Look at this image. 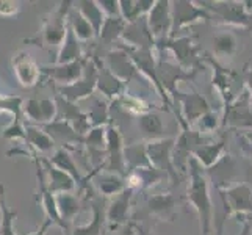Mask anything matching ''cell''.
<instances>
[{"instance_id": "obj_18", "label": "cell", "mask_w": 252, "mask_h": 235, "mask_svg": "<svg viewBox=\"0 0 252 235\" xmlns=\"http://www.w3.org/2000/svg\"><path fill=\"white\" fill-rule=\"evenodd\" d=\"M124 41H127L128 47L133 49H154L157 47L155 38L152 36V33L147 25V17H141L132 24H127V27L123 33Z\"/></svg>"}, {"instance_id": "obj_47", "label": "cell", "mask_w": 252, "mask_h": 235, "mask_svg": "<svg viewBox=\"0 0 252 235\" xmlns=\"http://www.w3.org/2000/svg\"><path fill=\"white\" fill-rule=\"evenodd\" d=\"M19 3L17 2H0V16H5V17H11L14 14L19 13Z\"/></svg>"}, {"instance_id": "obj_13", "label": "cell", "mask_w": 252, "mask_h": 235, "mask_svg": "<svg viewBox=\"0 0 252 235\" xmlns=\"http://www.w3.org/2000/svg\"><path fill=\"white\" fill-rule=\"evenodd\" d=\"M172 98H177L182 103V121H184V127L189 129L191 124L197 123L204 115L210 111V105H208L207 99L197 91H193L189 94H184L177 91ZM184 129V130H185Z\"/></svg>"}, {"instance_id": "obj_6", "label": "cell", "mask_w": 252, "mask_h": 235, "mask_svg": "<svg viewBox=\"0 0 252 235\" xmlns=\"http://www.w3.org/2000/svg\"><path fill=\"white\" fill-rule=\"evenodd\" d=\"M222 129H238L241 132L252 130V101L248 90L243 91L230 105L224 107V116L221 118Z\"/></svg>"}, {"instance_id": "obj_22", "label": "cell", "mask_w": 252, "mask_h": 235, "mask_svg": "<svg viewBox=\"0 0 252 235\" xmlns=\"http://www.w3.org/2000/svg\"><path fill=\"white\" fill-rule=\"evenodd\" d=\"M36 163V177H38V187H39V196H41V205L44 208L46 216L49 220L54 221V224H58L60 228L67 231V224L62 220L58 212V204H57V196L49 190V187L44 182V176H42V168L39 167V162L34 159Z\"/></svg>"}, {"instance_id": "obj_42", "label": "cell", "mask_w": 252, "mask_h": 235, "mask_svg": "<svg viewBox=\"0 0 252 235\" xmlns=\"http://www.w3.org/2000/svg\"><path fill=\"white\" fill-rule=\"evenodd\" d=\"M121 108H123L124 111H128V113H132V115H138V116H141L144 115V113H149V105L140 98H136V96H132V94H128L126 93L123 98H119L116 101Z\"/></svg>"}, {"instance_id": "obj_23", "label": "cell", "mask_w": 252, "mask_h": 235, "mask_svg": "<svg viewBox=\"0 0 252 235\" xmlns=\"http://www.w3.org/2000/svg\"><path fill=\"white\" fill-rule=\"evenodd\" d=\"M99 66V78H97V90L105 96V98L111 101H118L119 98L127 93V83L123 82L121 78H118L113 74L108 67H103L102 63L97 60Z\"/></svg>"}, {"instance_id": "obj_29", "label": "cell", "mask_w": 252, "mask_h": 235, "mask_svg": "<svg viewBox=\"0 0 252 235\" xmlns=\"http://www.w3.org/2000/svg\"><path fill=\"white\" fill-rule=\"evenodd\" d=\"M95 185H97L100 195L115 198L121 191H124L127 188V179L123 176H118V174L103 171L95 174Z\"/></svg>"}, {"instance_id": "obj_34", "label": "cell", "mask_w": 252, "mask_h": 235, "mask_svg": "<svg viewBox=\"0 0 252 235\" xmlns=\"http://www.w3.org/2000/svg\"><path fill=\"white\" fill-rule=\"evenodd\" d=\"M138 127L144 134V136L149 138L151 141L161 140L164 132V124L160 119V116L155 111L144 113V115L138 116Z\"/></svg>"}, {"instance_id": "obj_15", "label": "cell", "mask_w": 252, "mask_h": 235, "mask_svg": "<svg viewBox=\"0 0 252 235\" xmlns=\"http://www.w3.org/2000/svg\"><path fill=\"white\" fill-rule=\"evenodd\" d=\"M57 102L52 99H29L22 103V115L33 124H50L57 119Z\"/></svg>"}, {"instance_id": "obj_36", "label": "cell", "mask_w": 252, "mask_h": 235, "mask_svg": "<svg viewBox=\"0 0 252 235\" xmlns=\"http://www.w3.org/2000/svg\"><path fill=\"white\" fill-rule=\"evenodd\" d=\"M93 220L85 226H77L69 235H102L103 223H105V212L99 201L93 202Z\"/></svg>"}, {"instance_id": "obj_43", "label": "cell", "mask_w": 252, "mask_h": 235, "mask_svg": "<svg viewBox=\"0 0 252 235\" xmlns=\"http://www.w3.org/2000/svg\"><path fill=\"white\" fill-rule=\"evenodd\" d=\"M88 116H90V123L93 127H100V126H105L107 123H110L107 103L102 101H95L91 111L88 113Z\"/></svg>"}, {"instance_id": "obj_31", "label": "cell", "mask_w": 252, "mask_h": 235, "mask_svg": "<svg viewBox=\"0 0 252 235\" xmlns=\"http://www.w3.org/2000/svg\"><path fill=\"white\" fill-rule=\"evenodd\" d=\"M177 202L179 198L169 193H160L147 199V210H149L151 215L161 216V218H171Z\"/></svg>"}, {"instance_id": "obj_4", "label": "cell", "mask_w": 252, "mask_h": 235, "mask_svg": "<svg viewBox=\"0 0 252 235\" xmlns=\"http://www.w3.org/2000/svg\"><path fill=\"white\" fill-rule=\"evenodd\" d=\"M72 2H62L60 6H57L54 11L49 14V17L44 21L41 30V36L39 42L42 44H49V46H62L63 41L66 38L67 33V16L71 11Z\"/></svg>"}, {"instance_id": "obj_41", "label": "cell", "mask_w": 252, "mask_h": 235, "mask_svg": "<svg viewBox=\"0 0 252 235\" xmlns=\"http://www.w3.org/2000/svg\"><path fill=\"white\" fill-rule=\"evenodd\" d=\"M213 46L215 54L218 57H232L238 49V41L233 33L225 32L213 38Z\"/></svg>"}, {"instance_id": "obj_2", "label": "cell", "mask_w": 252, "mask_h": 235, "mask_svg": "<svg viewBox=\"0 0 252 235\" xmlns=\"http://www.w3.org/2000/svg\"><path fill=\"white\" fill-rule=\"evenodd\" d=\"M212 19L221 25H233L252 32V11L248 2H202Z\"/></svg>"}, {"instance_id": "obj_19", "label": "cell", "mask_w": 252, "mask_h": 235, "mask_svg": "<svg viewBox=\"0 0 252 235\" xmlns=\"http://www.w3.org/2000/svg\"><path fill=\"white\" fill-rule=\"evenodd\" d=\"M13 67L17 80L25 88L34 86L39 82L41 77V67L33 62L27 52H17L13 58Z\"/></svg>"}, {"instance_id": "obj_3", "label": "cell", "mask_w": 252, "mask_h": 235, "mask_svg": "<svg viewBox=\"0 0 252 235\" xmlns=\"http://www.w3.org/2000/svg\"><path fill=\"white\" fill-rule=\"evenodd\" d=\"M157 47L160 50L168 49L171 50L177 60V65L184 67L185 71L197 72L201 69L202 57H199V47L193 42L191 36L184 38H168L157 42Z\"/></svg>"}, {"instance_id": "obj_24", "label": "cell", "mask_w": 252, "mask_h": 235, "mask_svg": "<svg viewBox=\"0 0 252 235\" xmlns=\"http://www.w3.org/2000/svg\"><path fill=\"white\" fill-rule=\"evenodd\" d=\"M108 69L123 82L128 83L136 74V66L123 49L113 50L108 54Z\"/></svg>"}, {"instance_id": "obj_16", "label": "cell", "mask_w": 252, "mask_h": 235, "mask_svg": "<svg viewBox=\"0 0 252 235\" xmlns=\"http://www.w3.org/2000/svg\"><path fill=\"white\" fill-rule=\"evenodd\" d=\"M42 130L55 141V144L62 146L63 149L69 151V149H74L75 146L85 144V136L77 134L71 124H67L66 121L60 118L52 121L50 124L42 126Z\"/></svg>"}, {"instance_id": "obj_46", "label": "cell", "mask_w": 252, "mask_h": 235, "mask_svg": "<svg viewBox=\"0 0 252 235\" xmlns=\"http://www.w3.org/2000/svg\"><path fill=\"white\" fill-rule=\"evenodd\" d=\"M105 17H121V6L116 0H102L97 2Z\"/></svg>"}, {"instance_id": "obj_44", "label": "cell", "mask_w": 252, "mask_h": 235, "mask_svg": "<svg viewBox=\"0 0 252 235\" xmlns=\"http://www.w3.org/2000/svg\"><path fill=\"white\" fill-rule=\"evenodd\" d=\"M0 111H8L14 116V121H22V99L0 94Z\"/></svg>"}, {"instance_id": "obj_49", "label": "cell", "mask_w": 252, "mask_h": 235, "mask_svg": "<svg viewBox=\"0 0 252 235\" xmlns=\"http://www.w3.org/2000/svg\"><path fill=\"white\" fill-rule=\"evenodd\" d=\"M237 136H238V141H240V146H241V151L245 152L249 157V159L252 160V144L241 134H237Z\"/></svg>"}, {"instance_id": "obj_30", "label": "cell", "mask_w": 252, "mask_h": 235, "mask_svg": "<svg viewBox=\"0 0 252 235\" xmlns=\"http://www.w3.org/2000/svg\"><path fill=\"white\" fill-rule=\"evenodd\" d=\"M77 11H79L86 21L91 24V27L94 29V33L95 36H99L100 34V30L103 27V22H105V14L100 10V6L97 2H94V0H82V2H77L74 3Z\"/></svg>"}, {"instance_id": "obj_54", "label": "cell", "mask_w": 252, "mask_h": 235, "mask_svg": "<svg viewBox=\"0 0 252 235\" xmlns=\"http://www.w3.org/2000/svg\"><path fill=\"white\" fill-rule=\"evenodd\" d=\"M0 223H2V210H0Z\"/></svg>"}, {"instance_id": "obj_37", "label": "cell", "mask_w": 252, "mask_h": 235, "mask_svg": "<svg viewBox=\"0 0 252 235\" xmlns=\"http://www.w3.org/2000/svg\"><path fill=\"white\" fill-rule=\"evenodd\" d=\"M67 22H69V27L72 29V32L75 33V36L79 38V41H90L95 36L94 29L91 27V24L85 19V17L77 11V8L72 6L71 11H69L67 16Z\"/></svg>"}, {"instance_id": "obj_25", "label": "cell", "mask_w": 252, "mask_h": 235, "mask_svg": "<svg viewBox=\"0 0 252 235\" xmlns=\"http://www.w3.org/2000/svg\"><path fill=\"white\" fill-rule=\"evenodd\" d=\"M42 163H44L46 171L49 174V190L54 195H63V193H72L77 182L69 176L67 172L58 169L55 165H52L50 160L42 159Z\"/></svg>"}, {"instance_id": "obj_14", "label": "cell", "mask_w": 252, "mask_h": 235, "mask_svg": "<svg viewBox=\"0 0 252 235\" xmlns=\"http://www.w3.org/2000/svg\"><path fill=\"white\" fill-rule=\"evenodd\" d=\"M132 198H133V190L127 187L124 191H121L119 195H116L111 199V202L108 204L105 212V221L108 223L111 231H116L127 224Z\"/></svg>"}, {"instance_id": "obj_51", "label": "cell", "mask_w": 252, "mask_h": 235, "mask_svg": "<svg viewBox=\"0 0 252 235\" xmlns=\"http://www.w3.org/2000/svg\"><path fill=\"white\" fill-rule=\"evenodd\" d=\"M238 220L243 223V229H241L240 235H252V223L246 221L245 216H238Z\"/></svg>"}, {"instance_id": "obj_52", "label": "cell", "mask_w": 252, "mask_h": 235, "mask_svg": "<svg viewBox=\"0 0 252 235\" xmlns=\"http://www.w3.org/2000/svg\"><path fill=\"white\" fill-rule=\"evenodd\" d=\"M135 234L136 235H151V232L146 228H143V226H135Z\"/></svg>"}, {"instance_id": "obj_32", "label": "cell", "mask_w": 252, "mask_h": 235, "mask_svg": "<svg viewBox=\"0 0 252 235\" xmlns=\"http://www.w3.org/2000/svg\"><path fill=\"white\" fill-rule=\"evenodd\" d=\"M154 5H155L154 0H149V2H144V0H136V2H133V0H121L119 2L121 17H123L127 24H132L149 14Z\"/></svg>"}, {"instance_id": "obj_53", "label": "cell", "mask_w": 252, "mask_h": 235, "mask_svg": "<svg viewBox=\"0 0 252 235\" xmlns=\"http://www.w3.org/2000/svg\"><path fill=\"white\" fill-rule=\"evenodd\" d=\"M241 135L246 138V140L252 144V130H245V132H241Z\"/></svg>"}, {"instance_id": "obj_48", "label": "cell", "mask_w": 252, "mask_h": 235, "mask_svg": "<svg viewBox=\"0 0 252 235\" xmlns=\"http://www.w3.org/2000/svg\"><path fill=\"white\" fill-rule=\"evenodd\" d=\"M241 78H243V83L246 86V90L251 94V101H252V60H249V62L245 65V67H243Z\"/></svg>"}, {"instance_id": "obj_10", "label": "cell", "mask_w": 252, "mask_h": 235, "mask_svg": "<svg viewBox=\"0 0 252 235\" xmlns=\"http://www.w3.org/2000/svg\"><path fill=\"white\" fill-rule=\"evenodd\" d=\"M126 146L123 141V135H121L119 129L113 124H108L107 127V162L105 169L107 172L118 174L127 179V165H126Z\"/></svg>"}, {"instance_id": "obj_50", "label": "cell", "mask_w": 252, "mask_h": 235, "mask_svg": "<svg viewBox=\"0 0 252 235\" xmlns=\"http://www.w3.org/2000/svg\"><path fill=\"white\" fill-rule=\"evenodd\" d=\"M52 224H54V221L49 220L47 216H46V220L42 221L41 228H38V231H36V232H33V234H30V235H46V232L49 231V228H50Z\"/></svg>"}, {"instance_id": "obj_35", "label": "cell", "mask_w": 252, "mask_h": 235, "mask_svg": "<svg viewBox=\"0 0 252 235\" xmlns=\"http://www.w3.org/2000/svg\"><path fill=\"white\" fill-rule=\"evenodd\" d=\"M52 165H55L58 169H62L64 172H67L69 176H71L77 184H82L83 182V176L77 167V163L74 160V157L71 155L67 149H63V147H60V149L54 154V157L50 159Z\"/></svg>"}, {"instance_id": "obj_38", "label": "cell", "mask_w": 252, "mask_h": 235, "mask_svg": "<svg viewBox=\"0 0 252 235\" xmlns=\"http://www.w3.org/2000/svg\"><path fill=\"white\" fill-rule=\"evenodd\" d=\"M57 204H58V212L62 220L67 224L69 221L74 220V216H77L82 210V204L79 201V198L74 196L72 193H63L57 196Z\"/></svg>"}, {"instance_id": "obj_40", "label": "cell", "mask_w": 252, "mask_h": 235, "mask_svg": "<svg viewBox=\"0 0 252 235\" xmlns=\"http://www.w3.org/2000/svg\"><path fill=\"white\" fill-rule=\"evenodd\" d=\"M0 210H2V223H0V235H17L14 229L16 210H10L5 199V187L0 185Z\"/></svg>"}, {"instance_id": "obj_39", "label": "cell", "mask_w": 252, "mask_h": 235, "mask_svg": "<svg viewBox=\"0 0 252 235\" xmlns=\"http://www.w3.org/2000/svg\"><path fill=\"white\" fill-rule=\"evenodd\" d=\"M127 27V22L123 17H107L103 22V27L100 30L99 38L105 42V44H113L119 38H123V33Z\"/></svg>"}, {"instance_id": "obj_7", "label": "cell", "mask_w": 252, "mask_h": 235, "mask_svg": "<svg viewBox=\"0 0 252 235\" xmlns=\"http://www.w3.org/2000/svg\"><path fill=\"white\" fill-rule=\"evenodd\" d=\"M174 146H176V138H161V140L146 143V149L152 168L158 169L160 172L166 174L174 182H177V169L172 162Z\"/></svg>"}, {"instance_id": "obj_45", "label": "cell", "mask_w": 252, "mask_h": 235, "mask_svg": "<svg viewBox=\"0 0 252 235\" xmlns=\"http://www.w3.org/2000/svg\"><path fill=\"white\" fill-rule=\"evenodd\" d=\"M197 123H199V127H201V130H199V132L207 135V134L213 132V130L218 127V124L221 123V119H220L218 115H216V113H213L210 110V111L207 113V115H204L201 119H199Z\"/></svg>"}, {"instance_id": "obj_11", "label": "cell", "mask_w": 252, "mask_h": 235, "mask_svg": "<svg viewBox=\"0 0 252 235\" xmlns=\"http://www.w3.org/2000/svg\"><path fill=\"white\" fill-rule=\"evenodd\" d=\"M204 55H205L204 57L205 62L213 67V86L216 88V91L220 93L224 107H227L238 98V94L233 91V83L237 82V78L241 74L232 71V69L224 67L222 65L216 62L212 55H208V54H204Z\"/></svg>"}, {"instance_id": "obj_12", "label": "cell", "mask_w": 252, "mask_h": 235, "mask_svg": "<svg viewBox=\"0 0 252 235\" xmlns=\"http://www.w3.org/2000/svg\"><path fill=\"white\" fill-rule=\"evenodd\" d=\"M147 17V25L155 38V42L171 38L172 30V8L169 0H158L155 2L154 8L149 11Z\"/></svg>"}, {"instance_id": "obj_27", "label": "cell", "mask_w": 252, "mask_h": 235, "mask_svg": "<svg viewBox=\"0 0 252 235\" xmlns=\"http://www.w3.org/2000/svg\"><path fill=\"white\" fill-rule=\"evenodd\" d=\"M82 44L79 38L75 36V33L72 32L71 27H67L66 38L63 41V44L60 46L58 57L55 60V65H67V63H74L82 60Z\"/></svg>"}, {"instance_id": "obj_28", "label": "cell", "mask_w": 252, "mask_h": 235, "mask_svg": "<svg viewBox=\"0 0 252 235\" xmlns=\"http://www.w3.org/2000/svg\"><path fill=\"white\" fill-rule=\"evenodd\" d=\"M124 155H126V165H127L128 172L152 168L149 157H147L146 143H135V144L126 146Z\"/></svg>"}, {"instance_id": "obj_21", "label": "cell", "mask_w": 252, "mask_h": 235, "mask_svg": "<svg viewBox=\"0 0 252 235\" xmlns=\"http://www.w3.org/2000/svg\"><path fill=\"white\" fill-rule=\"evenodd\" d=\"M55 102H57L58 110L62 111V115H63V118H60V119L66 121L67 124H71L77 134L85 136L93 129V126L90 123V116L82 113L79 108H77L75 103L67 102L66 99L62 98V96H57Z\"/></svg>"}, {"instance_id": "obj_1", "label": "cell", "mask_w": 252, "mask_h": 235, "mask_svg": "<svg viewBox=\"0 0 252 235\" xmlns=\"http://www.w3.org/2000/svg\"><path fill=\"white\" fill-rule=\"evenodd\" d=\"M188 169H189V184L187 191V199L197 212L202 234L210 235L213 228V204L210 198V190H208L207 169L194 157L189 159Z\"/></svg>"}, {"instance_id": "obj_20", "label": "cell", "mask_w": 252, "mask_h": 235, "mask_svg": "<svg viewBox=\"0 0 252 235\" xmlns=\"http://www.w3.org/2000/svg\"><path fill=\"white\" fill-rule=\"evenodd\" d=\"M86 60L82 58L79 62L67 63V65H54V66H41V74H46L50 78H54L55 82H60L64 85L75 83L80 80L83 71H85Z\"/></svg>"}, {"instance_id": "obj_26", "label": "cell", "mask_w": 252, "mask_h": 235, "mask_svg": "<svg viewBox=\"0 0 252 235\" xmlns=\"http://www.w3.org/2000/svg\"><path fill=\"white\" fill-rule=\"evenodd\" d=\"M224 151H225V135H222L218 141L212 140L207 144L201 146L199 149H196L193 157L205 169H210L224 157Z\"/></svg>"}, {"instance_id": "obj_8", "label": "cell", "mask_w": 252, "mask_h": 235, "mask_svg": "<svg viewBox=\"0 0 252 235\" xmlns=\"http://www.w3.org/2000/svg\"><path fill=\"white\" fill-rule=\"evenodd\" d=\"M225 215L249 216L252 215V187L246 182L233 184L224 190H220Z\"/></svg>"}, {"instance_id": "obj_5", "label": "cell", "mask_w": 252, "mask_h": 235, "mask_svg": "<svg viewBox=\"0 0 252 235\" xmlns=\"http://www.w3.org/2000/svg\"><path fill=\"white\" fill-rule=\"evenodd\" d=\"M97 78H99V66L97 60H86L85 71L80 80H77L75 83L71 85H62L58 88V96H62L63 99L67 102H79L88 96L93 94V91L97 88Z\"/></svg>"}, {"instance_id": "obj_33", "label": "cell", "mask_w": 252, "mask_h": 235, "mask_svg": "<svg viewBox=\"0 0 252 235\" xmlns=\"http://www.w3.org/2000/svg\"><path fill=\"white\" fill-rule=\"evenodd\" d=\"M25 143L36 152H49L57 146L55 141L42 130V127L32 124H25Z\"/></svg>"}, {"instance_id": "obj_17", "label": "cell", "mask_w": 252, "mask_h": 235, "mask_svg": "<svg viewBox=\"0 0 252 235\" xmlns=\"http://www.w3.org/2000/svg\"><path fill=\"white\" fill-rule=\"evenodd\" d=\"M197 72H189L185 71L184 67H180L179 65H172L168 62H160L157 63V77L158 83L161 85V88L166 91L169 96H174L177 90V82L180 80H193Z\"/></svg>"}, {"instance_id": "obj_9", "label": "cell", "mask_w": 252, "mask_h": 235, "mask_svg": "<svg viewBox=\"0 0 252 235\" xmlns=\"http://www.w3.org/2000/svg\"><path fill=\"white\" fill-rule=\"evenodd\" d=\"M171 8H172L171 38H174L177 32L188 27V25L212 19V14L208 13L204 6H197L194 2H189V0H177V2H171Z\"/></svg>"}]
</instances>
